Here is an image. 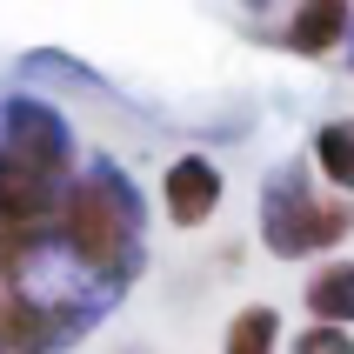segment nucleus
Masks as SVG:
<instances>
[{
    "mask_svg": "<svg viewBox=\"0 0 354 354\" xmlns=\"http://www.w3.org/2000/svg\"><path fill=\"white\" fill-rule=\"evenodd\" d=\"M74 167V134L54 100L14 94L0 107V261L34 268L54 248V214Z\"/></svg>",
    "mask_w": 354,
    "mask_h": 354,
    "instance_id": "obj_1",
    "label": "nucleus"
},
{
    "mask_svg": "<svg viewBox=\"0 0 354 354\" xmlns=\"http://www.w3.org/2000/svg\"><path fill=\"white\" fill-rule=\"evenodd\" d=\"M54 248L107 301L127 288V274H134V261H140V194L107 154L74 167L67 194H60V214H54Z\"/></svg>",
    "mask_w": 354,
    "mask_h": 354,
    "instance_id": "obj_2",
    "label": "nucleus"
},
{
    "mask_svg": "<svg viewBox=\"0 0 354 354\" xmlns=\"http://www.w3.org/2000/svg\"><path fill=\"white\" fill-rule=\"evenodd\" d=\"M354 234V201L328 194L301 160L274 167L261 180V248L274 261H308V254H328Z\"/></svg>",
    "mask_w": 354,
    "mask_h": 354,
    "instance_id": "obj_3",
    "label": "nucleus"
},
{
    "mask_svg": "<svg viewBox=\"0 0 354 354\" xmlns=\"http://www.w3.org/2000/svg\"><path fill=\"white\" fill-rule=\"evenodd\" d=\"M221 194H227V174H221V160L201 154V147H187V154H174L160 167V207H167V221H174L180 234L207 227V221L221 214Z\"/></svg>",
    "mask_w": 354,
    "mask_h": 354,
    "instance_id": "obj_4",
    "label": "nucleus"
},
{
    "mask_svg": "<svg viewBox=\"0 0 354 354\" xmlns=\"http://www.w3.org/2000/svg\"><path fill=\"white\" fill-rule=\"evenodd\" d=\"M348 27H354V0H295V14L281 27V47L301 60H328V54H341Z\"/></svg>",
    "mask_w": 354,
    "mask_h": 354,
    "instance_id": "obj_5",
    "label": "nucleus"
},
{
    "mask_svg": "<svg viewBox=\"0 0 354 354\" xmlns=\"http://www.w3.org/2000/svg\"><path fill=\"white\" fill-rule=\"evenodd\" d=\"M301 301H308L315 328H354V261H321L301 288Z\"/></svg>",
    "mask_w": 354,
    "mask_h": 354,
    "instance_id": "obj_6",
    "label": "nucleus"
},
{
    "mask_svg": "<svg viewBox=\"0 0 354 354\" xmlns=\"http://www.w3.org/2000/svg\"><path fill=\"white\" fill-rule=\"evenodd\" d=\"M281 308L274 301H248L227 315V335H221V354H281Z\"/></svg>",
    "mask_w": 354,
    "mask_h": 354,
    "instance_id": "obj_7",
    "label": "nucleus"
},
{
    "mask_svg": "<svg viewBox=\"0 0 354 354\" xmlns=\"http://www.w3.org/2000/svg\"><path fill=\"white\" fill-rule=\"evenodd\" d=\"M315 180H328V194L354 201V120H328L315 134Z\"/></svg>",
    "mask_w": 354,
    "mask_h": 354,
    "instance_id": "obj_8",
    "label": "nucleus"
},
{
    "mask_svg": "<svg viewBox=\"0 0 354 354\" xmlns=\"http://www.w3.org/2000/svg\"><path fill=\"white\" fill-rule=\"evenodd\" d=\"M288 348L295 354H354V335L348 328H315V321H308L301 335H288Z\"/></svg>",
    "mask_w": 354,
    "mask_h": 354,
    "instance_id": "obj_9",
    "label": "nucleus"
},
{
    "mask_svg": "<svg viewBox=\"0 0 354 354\" xmlns=\"http://www.w3.org/2000/svg\"><path fill=\"white\" fill-rule=\"evenodd\" d=\"M27 67H34V74H60V80H80V87H100V80L87 74V67H80L74 54H27Z\"/></svg>",
    "mask_w": 354,
    "mask_h": 354,
    "instance_id": "obj_10",
    "label": "nucleus"
},
{
    "mask_svg": "<svg viewBox=\"0 0 354 354\" xmlns=\"http://www.w3.org/2000/svg\"><path fill=\"white\" fill-rule=\"evenodd\" d=\"M341 54H348V67H354V27H348V40H341Z\"/></svg>",
    "mask_w": 354,
    "mask_h": 354,
    "instance_id": "obj_11",
    "label": "nucleus"
}]
</instances>
